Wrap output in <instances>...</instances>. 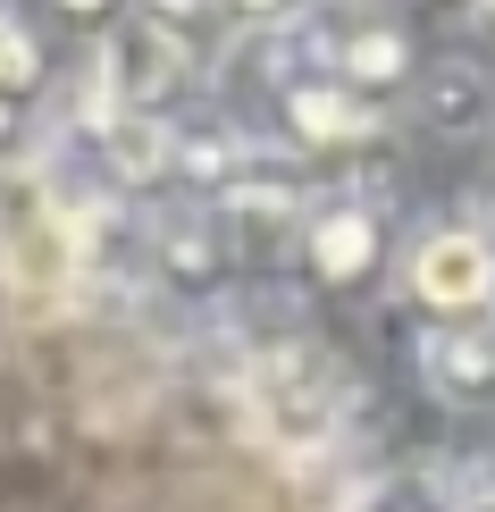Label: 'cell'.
Here are the masks:
<instances>
[{"instance_id":"6da1fadb","label":"cell","mask_w":495,"mask_h":512,"mask_svg":"<svg viewBox=\"0 0 495 512\" xmlns=\"http://www.w3.org/2000/svg\"><path fill=\"white\" fill-rule=\"evenodd\" d=\"M252 412L277 445H328L353 412V370L328 345H277L252 370Z\"/></svg>"},{"instance_id":"7a4b0ae2","label":"cell","mask_w":495,"mask_h":512,"mask_svg":"<svg viewBox=\"0 0 495 512\" xmlns=\"http://www.w3.org/2000/svg\"><path fill=\"white\" fill-rule=\"evenodd\" d=\"M177 84H185V51H177L168 26H152V17L110 26V42H101V93H110V118H160L168 101H177Z\"/></svg>"},{"instance_id":"3957f363","label":"cell","mask_w":495,"mask_h":512,"mask_svg":"<svg viewBox=\"0 0 495 512\" xmlns=\"http://www.w3.org/2000/svg\"><path fill=\"white\" fill-rule=\"evenodd\" d=\"M487 277H495V252L470 236V227H445L412 252V294L428 311L462 319V311H487Z\"/></svg>"},{"instance_id":"277c9868","label":"cell","mask_w":495,"mask_h":512,"mask_svg":"<svg viewBox=\"0 0 495 512\" xmlns=\"http://www.w3.org/2000/svg\"><path fill=\"white\" fill-rule=\"evenodd\" d=\"M303 252H311V269L328 277V286H361V277H370V261H378V219H370V210H353V202L311 210Z\"/></svg>"},{"instance_id":"5b68a950","label":"cell","mask_w":495,"mask_h":512,"mask_svg":"<svg viewBox=\"0 0 495 512\" xmlns=\"http://www.w3.org/2000/svg\"><path fill=\"white\" fill-rule=\"evenodd\" d=\"M420 361H428V387L454 395V403H487L495 395V345L470 336V328H437L420 345Z\"/></svg>"},{"instance_id":"8992f818","label":"cell","mask_w":495,"mask_h":512,"mask_svg":"<svg viewBox=\"0 0 495 512\" xmlns=\"http://www.w3.org/2000/svg\"><path fill=\"white\" fill-rule=\"evenodd\" d=\"M328 68L344 93H386V84H403V68H412V42H403V26H353L328 51Z\"/></svg>"},{"instance_id":"52a82bcc","label":"cell","mask_w":495,"mask_h":512,"mask_svg":"<svg viewBox=\"0 0 495 512\" xmlns=\"http://www.w3.org/2000/svg\"><path fill=\"white\" fill-rule=\"evenodd\" d=\"M101 160H110L118 185H152V177H168V168H177V135H168L160 118H110Z\"/></svg>"},{"instance_id":"ba28073f","label":"cell","mask_w":495,"mask_h":512,"mask_svg":"<svg viewBox=\"0 0 495 512\" xmlns=\"http://www.w3.org/2000/svg\"><path fill=\"white\" fill-rule=\"evenodd\" d=\"M286 110L303 126L311 143H361L370 135V110H361V93H344V84H286Z\"/></svg>"},{"instance_id":"9c48e42d","label":"cell","mask_w":495,"mask_h":512,"mask_svg":"<svg viewBox=\"0 0 495 512\" xmlns=\"http://www.w3.org/2000/svg\"><path fill=\"white\" fill-rule=\"evenodd\" d=\"M344 512H462V496H445L437 471H395V479L353 487V504H344Z\"/></svg>"},{"instance_id":"30bf717a","label":"cell","mask_w":495,"mask_h":512,"mask_svg":"<svg viewBox=\"0 0 495 512\" xmlns=\"http://www.w3.org/2000/svg\"><path fill=\"white\" fill-rule=\"evenodd\" d=\"M227 219L244 227V236H286V227H311V210H303L294 185H235Z\"/></svg>"},{"instance_id":"8fae6325","label":"cell","mask_w":495,"mask_h":512,"mask_svg":"<svg viewBox=\"0 0 495 512\" xmlns=\"http://www.w3.org/2000/svg\"><path fill=\"white\" fill-rule=\"evenodd\" d=\"M428 118L454 135V126H479L487 118V76L479 68H437L428 76Z\"/></svg>"},{"instance_id":"7c38bea8","label":"cell","mask_w":495,"mask_h":512,"mask_svg":"<svg viewBox=\"0 0 495 512\" xmlns=\"http://www.w3.org/2000/svg\"><path fill=\"white\" fill-rule=\"evenodd\" d=\"M235 160H244V143H235V126H193V135H177V168L193 185H219V177H235Z\"/></svg>"},{"instance_id":"4fadbf2b","label":"cell","mask_w":495,"mask_h":512,"mask_svg":"<svg viewBox=\"0 0 495 512\" xmlns=\"http://www.w3.org/2000/svg\"><path fill=\"white\" fill-rule=\"evenodd\" d=\"M34 76H42V51H34V34H26V26H9V17H0V101L34 93Z\"/></svg>"},{"instance_id":"5bb4252c","label":"cell","mask_w":495,"mask_h":512,"mask_svg":"<svg viewBox=\"0 0 495 512\" xmlns=\"http://www.w3.org/2000/svg\"><path fill=\"white\" fill-rule=\"evenodd\" d=\"M160 252H168V269H177V277H193V286H202V277L219 269V261H210V236H185V227H168V236H160Z\"/></svg>"},{"instance_id":"9a60e30c","label":"cell","mask_w":495,"mask_h":512,"mask_svg":"<svg viewBox=\"0 0 495 512\" xmlns=\"http://www.w3.org/2000/svg\"><path fill=\"white\" fill-rule=\"evenodd\" d=\"M479 26H487V34H495V0H487V9H479Z\"/></svg>"},{"instance_id":"2e32d148","label":"cell","mask_w":495,"mask_h":512,"mask_svg":"<svg viewBox=\"0 0 495 512\" xmlns=\"http://www.w3.org/2000/svg\"><path fill=\"white\" fill-rule=\"evenodd\" d=\"M0 135H9V101H0Z\"/></svg>"},{"instance_id":"e0dca14e","label":"cell","mask_w":495,"mask_h":512,"mask_svg":"<svg viewBox=\"0 0 495 512\" xmlns=\"http://www.w3.org/2000/svg\"><path fill=\"white\" fill-rule=\"evenodd\" d=\"M487 311H495V277H487Z\"/></svg>"}]
</instances>
